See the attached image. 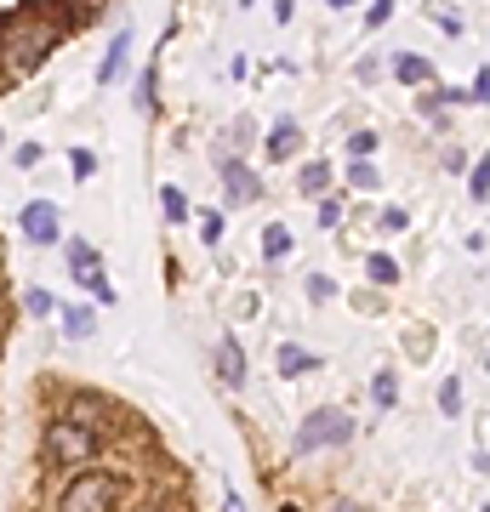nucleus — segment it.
Wrapping results in <instances>:
<instances>
[{"label": "nucleus", "mask_w": 490, "mask_h": 512, "mask_svg": "<svg viewBox=\"0 0 490 512\" xmlns=\"http://www.w3.org/2000/svg\"><path fill=\"white\" fill-rule=\"evenodd\" d=\"M354 433V421L343 410H308L303 427H296V450L314 456V450H331V444H343Z\"/></svg>", "instance_id": "nucleus-1"}, {"label": "nucleus", "mask_w": 490, "mask_h": 512, "mask_svg": "<svg viewBox=\"0 0 490 512\" xmlns=\"http://www.w3.org/2000/svg\"><path fill=\"white\" fill-rule=\"evenodd\" d=\"M92 456H97V438H92V427L57 421L52 433H46V461H57V467H80V461H92Z\"/></svg>", "instance_id": "nucleus-2"}, {"label": "nucleus", "mask_w": 490, "mask_h": 512, "mask_svg": "<svg viewBox=\"0 0 490 512\" xmlns=\"http://www.w3.org/2000/svg\"><path fill=\"white\" fill-rule=\"evenodd\" d=\"M109 507H115V478L86 473V478H75L69 489H63V507L57 512H109Z\"/></svg>", "instance_id": "nucleus-3"}, {"label": "nucleus", "mask_w": 490, "mask_h": 512, "mask_svg": "<svg viewBox=\"0 0 490 512\" xmlns=\"http://www.w3.org/2000/svg\"><path fill=\"white\" fill-rule=\"evenodd\" d=\"M24 240L29 245H57V205L52 200H29L24 205Z\"/></svg>", "instance_id": "nucleus-4"}, {"label": "nucleus", "mask_w": 490, "mask_h": 512, "mask_svg": "<svg viewBox=\"0 0 490 512\" xmlns=\"http://www.w3.org/2000/svg\"><path fill=\"white\" fill-rule=\"evenodd\" d=\"M125 57H132V34L120 29V34L109 40V52H103V69H97V85H115V80L125 74Z\"/></svg>", "instance_id": "nucleus-5"}, {"label": "nucleus", "mask_w": 490, "mask_h": 512, "mask_svg": "<svg viewBox=\"0 0 490 512\" xmlns=\"http://www.w3.org/2000/svg\"><path fill=\"white\" fill-rule=\"evenodd\" d=\"M217 370H223L228 388H240V381H245V353H240V341H234V336L217 341Z\"/></svg>", "instance_id": "nucleus-6"}, {"label": "nucleus", "mask_w": 490, "mask_h": 512, "mask_svg": "<svg viewBox=\"0 0 490 512\" xmlns=\"http://www.w3.org/2000/svg\"><path fill=\"white\" fill-rule=\"evenodd\" d=\"M57 325H63V336H69V341H86V336L97 330V319H92V308H80V302H69V308L57 313Z\"/></svg>", "instance_id": "nucleus-7"}, {"label": "nucleus", "mask_w": 490, "mask_h": 512, "mask_svg": "<svg viewBox=\"0 0 490 512\" xmlns=\"http://www.w3.org/2000/svg\"><path fill=\"white\" fill-rule=\"evenodd\" d=\"M63 262H69V273L80 280V273H97V251L86 240H69V245H63Z\"/></svg>", "instance_id": "nucleus-8"}, {"label": "nucleus", "mask_w": 490, "mask_h": 512, "mask_svg": "<svg viewBox=\"0 0 490 512\" xmlns=\"http://www.w3.org/2000/svg\"><path fill=\"white\" fill-rule=\"evenodd\" d=\"M394 74H399V80H411V85H422V80H428V63L411 57V52H399V57H394Z\"/></svg>", "instance_id": "nucleus-9"}, {"label": "nucleus", "mask_w": 490, "mask_h": 512, "mask_svg": "<svg viewBox=\"0 0 490 512\" xmlns=\"http://www.w3.org/2000/svg\"><path fill=\"white\" fill-rule=\"evenodd\" d=\"M24 308H29V319H52V313H57V296H52V290H40V285H35V290L24 296Z\"/></svg>", "instance_id": "nucleus-10"}, {"label": "nucleus", "mask_w": 490, "mask_h": 512, "mask_svg": "<svg viewBox=\"0 0 490 512\" xmlns=\"http://www.w3.org/2000/svg\"><path fill=\"white\" fill-rule=\"evenodd\" d=\"M160 211H165V222H183V217H188L183 188H160Z\"/></svg>", "instance_id": "nucleus-11"}, {"label": "nucleus", "mask_w": 490, "mask_h": 512, "mask_svg": "<svg viewBox=\"0 0 490 512\" xmlns=\"http://www.w3.org/2000/svg\"><path fill=\"white\" fill-rule=\"evenodd\" d=\"M371 399L382 404V410H388V404L399 399V381H394V370H376V381H371Z\"/></svg>", "instance_id": "nucleus-12"}, {"label": "nucleus", "mask_w": 490, "mask_h": 512, "mask_svg": "<svg viewBox=\"0 0 490 512\" xmlns=\"http://www.w3.org/2000/svg\"><path fill=\"white\" fill-rule=\"evenodd\" d=\"M314 365V359L303 353V348H291V341H285V348H280V376H303Z\"/></svg>", "instance_id": "nucleus-13"}, {"label": "nucleus", "mask_w": 490, "mask_h": 512, "mask_svg": "<svg viewBox=\"0 0 490 512\" xmlns=\"http://www.w3.org/2000/svg\"><path fill=\"white\" fill-rule=\"evenodd\" d=\"M223 177H228V194L234 200H245V194H257V182L245 177V165H223Z\"/></svg>", "instance_id": "nucleus-14"}, {"label": "nucleus", "mask_w": 490, "mask_h": 512, "mask_svg": "<svg viewBox=\"0 0 490 512\" xmlns=\"http://www.w3.org/2000/svg\"><path fill=\"white\" fill-rule=\"evenodd\" d=\"M291 148H296V125L285 120V125H274V137H268V154L280 160V154H291Z\"/></svg>", "instance_id": "nucleus-15"}, {"label": "nucleus", "mask_w": 490, "mask_h": 512, "mask_svg": "<svg viewBox=\"0 0 490 512\" xmlns=\"http://www.w3.org/2000/svg\"><path fill=\"white\" fill-rule=\"evenodd\" d=\"M69 171H75V182H86L97 171V154H92V148H69Z\"/></svg>", "instance_id": "nucleus-16"}, {"label": "nucleus", "mask_w": 490, "mask_h": 512, "mask_svg": "<svg viewBox=\"0 0 490 512\" xmlns=\"http://www.w3.org/2000/svg\"><path fill=\"white\" fill-rule=\"evenodd\" d=\"M365 273H371L376 285H394V280H399V268L388 262V256H371V262H365Z\"/></svg>", "instance_id": "nucleus-17"}, {"label": "nucleus", "mask_w": 490, "mask_h": 512, "mask_svg": "<svg viewBox=\"0 0 490 512\" xmlns=\"http://www.w3.org/2000/svg\"><path fill=\"white\" fill-rule=\"evenodd\" d=\"M263 251L274 256V262H280V256L291 251V233H285V228H268V233H263Z\"/></svg>", "instance_id": "nucleus-18"}, {"label": "nucleus", "mask_w": 490, "mask_h": 512, "mask_svg": "<svg viewBox=\"0 0 490 512\" xmlns=\"http://www.w3.org/2000/svg\"><path fill=\"white\" fill-rule=\"evenodd\" d=\"M325 182H331L325 165H308V171H303V194H325Z\"/></svg>", "instance_id": "nucleus-19"}, {"label": "nucleus", "mask_w": 490, "mask_h": 512, "mask_svg": "<svg viewBox=\"0 0 490 512\" xmlns=\"http://www.w3.org/2000/svg\"><path fill=\"white\" fill-rule=\"evenodd\" d=\"M439 410H445V416L462 410V388H456V381H445V388H439Z\"/></svg>", "instance_id": "nucleus-20"}, {"label": "nucleus", "mask_w": 490, "mask_h": 512, "mask_svg": "<svg viewBox=\"0 0 490 512\" xmlns=\"http://www.w3.org/2000/svg\"><path fill=\"white\" fill-rule=\"evenodd\" d=\"M200 240H205V245H217V240H223V217H217V211H211V217L200 222Z\"/></svg>", "instance_id": "nucleus-21"}, {"label": "nucleus", "mask_w": 490, "mask_h": 512, "mask_svg": "<svg viewBox=\"0 0 490 512\" xmlns=\"http://www.w3.org/2000/svg\"><path fill=\"white\" fill-rule=\"evenodd\" d=\"M40 154H46V148H40V143H24V148H17V154H12V160H17V165H24V171H29V165H40Z\"/></svg>", "instance_id": "nucleus-22"}, {"label": "nucleus", "mask_w": 490, "mask_h": 512, "mask_svg": "<svg viewBox=\"0 0 490 512\" xmlns=\"http://www.w3.org/2000/svg\"><path fill=\"white\" fill-rule=\"evenodd\" d=\"M308 296H319V302H325V296H336V285L325 280V273H314V280H308Z\"/></svg>", "instance_id": "nucleus-23"}, {"label": "nucleus", "mask_w": 490, "mask_h": 512, "mask_svg": "<svg viewBox=\"0 0 490 512\" xmlns=\"http://www.w3.org/2000/svg\"><path fill=\"white\" fill-rule=\"evenodd\" d=\"M485 194H490V160L474 171V200H485Z\"/></svg>", "instance_id": "nucleus-24"}, {"label": "nucleus", "mask_w": 490, "mask_h": 512, "mask_svg": "<svg viewBox=\"0 0 490 512\" xmlns=\"http://www.w3.org/2000/svg\"><path fill=\"white\" fill-rule=\"evenodd\" d=\"M319 222H325V228H336V222H343V205H336V200H325V205H319Z\"/></svg>", "instance_id": "nucleus-25"}, {"label": "nucleus", "mask_w": 490, "mask_h": 512, "mask_svg": "<svg viewBox=\"0 0 490 512\" xmlns=\"http://www.w3.org/2000/svg\"><path fill=\"white\" fill-rule=\"evenodd\" d=\"M348 177H354L359 188H376V171H371V165H348Z\"/></svg>", "instance_id": "nucleus-26"}, {"label": "nucleus", "mask_w": 490, "mask_h": 512, "mask_svg": "<svg viewBox=\"0 0 490 512\" xmlns=\"http://www.w3.org/2000/svg\"><path fill=\"white\" fill-rule=\"evenodd\" d=\"M405 222H411V217H405V211H399V205H394V211H382V228H394V233H399Z\"/></svg>", "instance_id": "nucleus-27"}, {"label": "nucleus", "mask_w": 490, "mask_h": 512, "mask_svg": "<svg viewBox=\"0 0 490 512\" xmlns=\"http://www.w3.org/2000/svg\"><path fill=\"white\" fill-rule=\"evenodd\" d=\"M388 12H394V0H376V6H371V29H376V24H388Z\"/></svg>", "instance_id": "nucleus-28"}, {"label": "nucleus", "mask_w": 490, "mask_h": 512, "mask_svg": "<svg viewBox=\"0 0 490 512\" xmlns=\"http://www.w3.org/2000/svg\"><path fill=\"white\" fill-rule=\"evenodd\" d=\"M223 512H245V507H240V496H228V501H223Z\"/></svg>", "instance_id": "nucleus-29"}, {"label": "nucleus", "mask_w": 490, "mask_h": 512, "mask_svg": "<svg viewBox=\"0 0 490 512\" xmlns=\"http://www.w3.org/2000/svg\"><path fill=\"white\" fill-rule=\"evenodd\" d=\"M331 512H359V507H348V501H336V507H331Z\"/></svg>", "instance_id": "nucleus-30"}, {"label": "nucleus", "mask_w": 490, "mask_h": 512, "mask_svg": "<svg viewBox=\"0 0 490 512\" xmlns=\"http://www.w3.org/2000/svg\"><path fill=\"white\" fill-rule=\"evenodd\" d=\"M331 6H348V0H331Z\"/></svg>", "instance_id": "nucleus-31"}]
</instances>
